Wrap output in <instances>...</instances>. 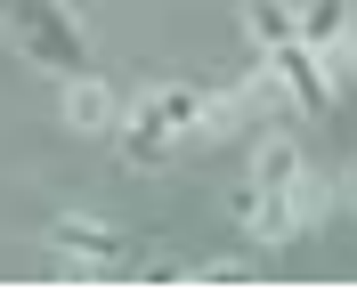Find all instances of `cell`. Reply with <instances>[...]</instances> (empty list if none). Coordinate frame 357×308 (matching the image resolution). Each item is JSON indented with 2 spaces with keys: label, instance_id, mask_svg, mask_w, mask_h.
<instances>
[{
  "label": "cell",
  "instance_id": "6da1fadb",
  "mask_svg": "<svg viewBox=\"0 0 357 308\" xmlns=\"http://www.w3.org/2000/svg\"><path fill=\"white\" fill-rule=\"evenodd\" d=\"M8 24H17V41L33 49L49 73H89V49H82V33H73V17L57 8V0H17Z\"/></svg>",
  "mask_w": 357,
  "mask_h": 308
},
{
  "label": "cell",
  "instance_id": "7a4b0ae2",
  "mask_svg": "<svg viewBox=\"0 0 357 308\" xmlns=\"http://www.w3.org/2000/svg\"><path fill=\"white\" fill-rule=\"evenodd\" d=\"M268 73H276V89H284L292 106H309V114H333V98H341V73H333V57H325V49H309L301 33L268 49Z\"/></svg>",
  "mask_w": 357,
  "mask_h": 308
},
{
  "label": "cell",
  "instance_id": "3957f363",
  "mask_svg": "<svg viewBox=\"0 0 357 308\" xmlns=\"http://www.w3.org/2000/svg\"><path fill=\"white\" fill-rule=\"evenodd\" d=\"M49 252L106 268V260H122V236H114L106 220H89V211H57V220H49Z\"/></svg>",
  "mask_w": 357,
  "mask_h": 308
},
{
  "label": "cell",
  "instance_id": "277c9868",
  "mask_svg": "<svg viewBox=\"0 0 357 308\" xmlns=\"http://www.w3.org/2000/svg\"><path fill=\"white\" fill-rule=\"evenodd\" d=\"M227 211H236V227H244V236H260V243H292V236H301L292 203L268 195V187H236V203H227Z\"/></svg>",
  "mask_w": 357,
  "mask_h": 308
},
{
  "label": "cell",
  "instance_id": "5b68a950",
  "mask_svg": "<svg viewBox=\"0 0 357 308\" xmlns=\"http://www.w3.org/2000/svg\"><path fill=\"white\" fill-rule=\"evenodd\" d=\"M57 114H66V130L98 138V130H114V89L98 82V73H66V98H57Z\"/></svg>",
  "mask_w": 357,
  "mask_h": 308
},
{
  "label": "cell",
  "instance_id": "8992f818",
  "mask_svg": "<svg viewBox=\"0 0 357 308\" xmlns=\"http://www.w3.org/2000/svg\"><path fill=\"white\" fill-rule=\"evenodd\" d=\"M138 106L155 114L171 138H195L203 130V89L195 82H155V89H138Z\"/></svg>",
  "mask_w": 357,
  "mask_h": 308
},
{
  "label": "cell",
  "instance_id": "52a82bcc",
  "mask_svg": "<svg viewBox=\"0 0 357 308\" xmlns=\"http://www.w3.org/2000/svg\"><path fill=\"white\" fill-rule=\"evenodd\" d=\"M349 17H357V0H301V41L325 49L333 66H349L341 49H349Z\"/></svg>",
  "mask_w": 357,
  "mask_h": 308
},
{
  "label": "cell",
  "instance_id": "ba28073f",
  "mask_svg": "<svg viewBox=\"0 0 357 308\" xmlns=\"http://www.w3.org/2000/svg\"><path fill=\"white\" fill-rule=\"evenodd\" d=\"M301 171H309L301 138H260V146H252V187H268V195H284Z\"/></svg>",
  "mask_w": 357,
  "mask_h": 308
},
{
  "label": "cell",
  "instance_id": "9c48e42d",
  "mask_svg": "<svg viewBox=\"0 0 357 308\" xmlns=\"http://www.w3.org/2000/svg\"><path fill=\"white\" fill-rule=\"evenodd\" d=\"M244 33H252L260 49L292 41V33H301V0H244Z\"/></svg>",
  "mask_w": 357,
  "mask_h": 308
},
{
  "label": "cell",
  "instance_id": "30bf717a",
  "mask_svg": "<svg viewBox=\"0 0 357 308\" xmlns=\"http://www.w3.org/2000/svg\"><path fill=\"white\" fill-rule=\"evenodd\" d=\"M284 203H292V220H301V227H325V211H333V178L301 171V178L284 187Z\"/></svg>",
  "mask_w": 357,
  "mask_h": 308
},
{
  "label": "cell",
  "instance_id": "8fae6325",
  "mask_svg": "<svg viewBox=\"0 0 357 308\" xmlns=\"http://www.w3.org/2000/svg\"><path fill=\"white\" fill-rule=\"evenodd\" d=\"M122 146H130V162H146V171H155L162 154H171V130H162L155 114H146V106L130 98V138H122Z\"/></svg>",
  "mask_w": 357,
  "mask_h": 308
},
{
  "label": "cell",
  "instance_id": "7c38bea8",
  "mask_svg": "<svg viewBox=\"0 0 357 308\" xmlns=\"http://www.w3.org/2000/svg\"><path fill=\"white\" fill-rule=\"evenodd\" d=\"M236 122H244V89H211V98H203V146H211V138H236Z\"/></svg>",
  "mask_w": 357,
  "mask_h": 308
},
{
  "label": "cell",
  "instance_id": "4fadbf2b",
  "mask_svg": "<svg viewBox=\"0 0 357 308\" xmlns=\"http://www.w3.org/2000/svg\"><path fill=\"white\" fill-rule=\"evenodd\" d=\"M341 57H349V66H357V17H349V49H341Z\"/></svg>",
  "mask_w": 357,
  "mask_h": 308
},
{
  "label": "cell",
  "instance_id": "5bb4252c",
  "mask_svg": "<svg viewBox=\"0 0 357 308\" xmlns=\"http://www.w3.org/2000/svg\"><path fill=\"white\" fill-rule=\"evenodd\" d=\"M349 203H357V162H349Z\"/></svg>",
  "mask_w": 357,
  "mask_h": 308
}]
</instances>
